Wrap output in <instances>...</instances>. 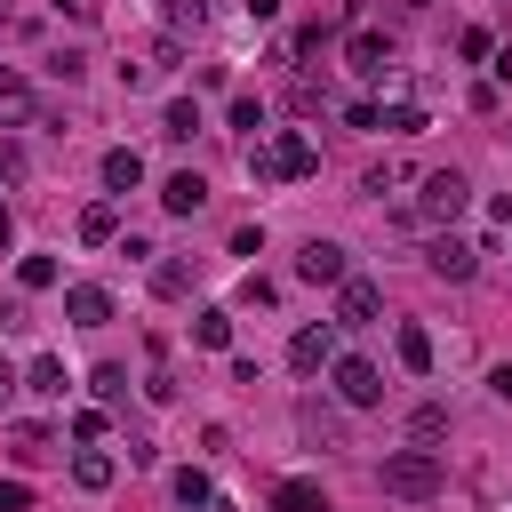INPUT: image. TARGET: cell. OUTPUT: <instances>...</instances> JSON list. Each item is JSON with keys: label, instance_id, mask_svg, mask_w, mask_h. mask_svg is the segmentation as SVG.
I'll use <instances>...</instances> for the list:
<instances>
[{"label": "cell", "instance_id": "1", "mask_svg": "<svg viewBox=\"0 0 512 512\" xmlns=\"http://www.w3.org/2000/svg\"><path fill=\"white\" fill-rule=\"evenodd\" d=\"M248 168H256L264 184H304V176H320V144H312L304 128H280V136L248 144Z\"/></svg>", "mask_w": 512, "mask_h": 512}, {"label": "cell", "instance_id": "2", "mask_svg": "<svg viewBox=\"0 0 512 512\" xmlns=\"http://www.w3.org/2000/svg\"><path fill=\"white\" fill-rule=\"evenodd\" d=\"M376 480H384V496L424 504V496H440V480H448V472H440V456H432V448H392Z\"/></svg>", "mask_w": 512, "mask_h": 512}, {"label": "cell", "instance_id": "3", "mask_svg": "<svg viewBox=\"0 0 512 512\" xmlns=\"http://www.w3.org/2000/svg\"><path fill=\"white\" fill-rule=\"evenodd\" d=\"M464 208H472V184H464L456 168H432L424 192H416V224H456Z\"/></svg>", "mask_w": 512, "mask_h": 512}, {"label": "cell", "instance_id": "4", "mask_svg": "<svg viewBox=\"0 0 512 512\" xmlns=\"http://www.w3.org/2000/svg\"><path fill=\"white\" fill-rule=\"evenodd\" d=\"M328 376H336V400H344V408H376V400H384V376H376V360H360V352H336Z\"/></svg>", "mask_w": 512, "mask_h": 512}, {"label": "cell", "instance_id": "5", "mask_svg": "<svg viewBox=\"0 0 512 512\" xmlns=\"http://www.w3.org/2000/svg\"><path fill=\"white\" fill-rule=\"evenodd\" d=\"M288 368H296V376H320V368H336V320H312V328H296V336H288Z\"/></svg>", "mask_w": 512, "mask_h": 512}, {"label": "cell", "instance_id": "6", "mask_svg": "<svg viewBox=\"0 0 512 512\" xmlns=\"http://www.w3.org/2000/svg\"><path fill=\"white\" fill-rule=\"evenodd\" d=\"M296 280H312V288H344V280H352V264H344V248H336V240H304Z\"/></svg>", "mask_w": 512, "mask_h": 512}, {"label": "cell", "instance_id": "7", "mask_svg": "<svg viewBox=\"0 0 512 512\" xmlns=\"http://www.w3.org/2000/svg\"><path fill=\"white\" fill-rule=\"evenodd\" d=\"M376 312H384V288L352 272V280L336 288V328H376Z\"/></svg>", "mask_w": 512, "mask_h": 512}, {"label": "cell", "instance_id": "8", "mask_svg": "<svg viewBox=\"0 0 512 512\" xmlns=\"http://www.w3.org/2000/svg\"><path fill=\"white\" fill-rule=\"evenodd\" d=\"M424 264H432L440 280H472V272H480V248H472V240H456V232H440V240L424 248Z\"/></svg>", "mask_w": 512, "mask_h": 512}, {"label": "cell", "instance_id": "9", "mask_svg": "<svg viewBox=\"0 0 512 512\" xmlns=\"http://www.w3.org/2000/svg\"><path fill=\"white\" fill-rule=\"evenodd\" d=\"M64 320H72V328H104V320H112V288L72 280V288H64Z\"/></svg>", "mask_w": 512, "mask_h": 512}, {"label": "cell", "instance_id": "10", "mask_svg": "<svg viewBox=\"0 0 512 512\" xmlns=\"http://www.w3.org/2000/svg\"><path fill=\"white\" fill-rule=\"evenodd\" d=\"M160 208H168V216H200V208H208V184H200L192 168H176V176L160 184Z\"/></svg>", "mask_w": 512, "mask_h": 512}, {"label": "cell", "instance_id": "11", "mask_svg": "<svg viewBox=\"0 0 512 512\" xmlns=\"http://www.w3.org/2000/svg\"><path fill=\"white\" fill-rule=\"evenodd\" d=\"M272 512H336V504H328L320 480H280V488H272Z\"/></svg>", "mask_w": 512, "mask_h": 512}, {"label": "cell", "instance_id": "12", "mask_svg": "<svg viewBox=\"0 0 512 512\" xmlns=\"http://www.w3.org/2000/svg\"><path fill=\"white\" fill-rule=\"evenodd\" d=\"M104 184H112V192H136V184H144V152H136V144H112V152H104Z\"/></svg>", "mask_w": 512, "mask_h": 512}, {"label": "cell", "instance_id": "13", "mask_svg": "<svg viewBox=\"0 0 512 512\" xmlns=\"http://www.w3.org/2000/svg\"><path fill=\"white\" fill-rule=\"evenodd\" d=\"M392 352H400V368H408V376H424V368H432V336H424L416 320H400V328H392Z\"/></svg>", "mask_w": 512, "mask_h": 512}, {"label": "cell", "instance_id": "14", "mask_svg": "<svg viewBox=\"0 0 512 512\" xmlns=\"http://www.w3.org/2000/svg\"><path fill=\"white\" fill-rule=\"evenodd\" d=\"M112 472H120V464H112L104 448H80V456H72V480H80L88 496H96V488H112Z\"/></svg>", "mask_w": 512, "mask_h": 512}, {"label": "cell", "instance_id": "15", "mask_svg": "<svg viewBox=\"0 0 512 512\" xmlns=\"http://www.w3.org/2000/svg\"><path fill=\"white\" fill-rule=\"evenodd\" d=\"M176 504H184V512H216V480L184 464V472H176Z\"/></svg>", "mask_w": 512, "mask_h": 512}, {"label": "cell", "instance_id": "16", "mask_svg": "<svg viewBox=\"0 0 512 512\" xmlns=\"http://www.w3.org/2000/svg\"><path fill=\"white\" fill-rule=\"evenodd\" d=\"M0 120H32V80L0 64Z\"/></svg>", "mask_w": 512, "mask_h": 512}, {"label": "cell", "instance_id": "17", "mask_svg": "<svg viewBox=\"0 0 512 512\" xmlns=\"http://www.w3.org/2000/svg\"><path fill=\"white\" fill-rule=\"evenodd\" d=\"M344 56H352L360 72H384V56H392V40H384V32H352V40H344Z\"/></svg>", "mask_w": 512, "mask_h": 512}, {"label": "cell", "instance_id": "18", "mask_svg": "<svg viewBox=\"0 0 512 512\" xmlns=\"http://www.w3.org/2000/svg\"><path fill=\"white\" fill-rule=\"evenodd\" d=\"M192 344H208V352H224V344H232V312H224V304H208V312L192 320Z\"/></svg>", "mask_w": 512, "mask_h": 512}, {"label": "cell", "instance_id": "19", "mask_svg": "<svg viewBox=\"0 0 512 512\" xmlns=\"http://www.w3.org/2000/svg\"><path fill=\"white\" fill-rule=\"evenodd\" d=\"M24 392H40V400H64V360H48V352H40V360L24 368Z\"/></svg>", "mask_w": 512, "mask_h": 512}, {"label": "cell", "instance_id": "20", "mask_svg": "<svg viewBox=\"0 0 512 512\" xmlns=\"http://www.w3.org/2000/svg\"><path fill=\"white\" fill-rule=\"evenodd\" d=\"M192 128H200V104H192V96H176V104L160 112V136H168V144H184Z\"/></svg>", "mask_w": 512, "mask_h": 512}, {"label": "cell", "instance_id": "21", "mask_svg": "<svg viewBox=\"0 0 512 512\" xmlns=\"http://www.w3.org/2000/svg\"><path fill=\"white\" fill-rule=\"evenodd\" d=\"M440 432H448V408H440V400L408 408V440H416V448H424V440H440Z\"/></svg>", "mask_w": 512, "mask_h": 512}, {"label": "cell", "instance_id": "22", "mask_svg": "<svg viewBox=\"0 0 512 512\" xmlns=\"http://www.w3.org/2000/svg\"><path fill=\"white\" fill-rule=\"evenodd\" d=\"M56 280H64V272H56V256H24V264H16V288H32V296H40V288H56Z\"/></svg>", "mask_w": 512, "mask_h": 512}, {"label": "cell", "instance_id": "23", "mask_svg": "<svg viewBox=\"0 0 512 512\" xmlns=\"http://www.w3.org/2000/svg\"><path fill=\"white\" fill-rule=\"evenodd\" d=\"M112 232H120V216H112L104 200H96V208H80V240H88V248H96V240H112Z\"/></svg>", "mask_w": 512, "mask_h": 512}, {"label": "cell", "instance_id": "24", "mask_svg": "<svg viewBox=\"0 0 512 512\" xmlns=\"http://www.w3.org/2000/svg\"><path fill=\"white\" fill-rule=\"evenodd\" d=\"M184 288H192V272H184L176 256H160V264H152V296H184Z\"/></svg>", "mask_w": 512, "mask_h": 512}, {"label": "cell", "instance_id": "25", "mask_svg": "<svg viewBox=\"0 0 512 512\" xmlns=\"http://www.w3.org/2000/svg\"><path fill=\"white\" fill-rule=\"evenodd\" d=\"M232 128L256 144V136H264V104H256V96H232Z\"/></svg>", "mask_w": 512, "mask_h": 512}, {"label": "cell", "instance_id": "26", "mask_svg": "<svg viewBox=\"0 0 512 512\" xmlns=\"http://www.w3.org/2000/svg\"><path fill=\"white\" fill-rule=\"evenodd\" d=\"M376 128H392V136H424V104H392Z\"/></svg>", "mask_w": 512, "mask_h": 512}, {"label": "cell", "instance_id": "27", "mask_svg": "<svg viewBox=\"0 0 512 512\" xmlns=\"http://www.w3.org/2000/svg\"><path fill=\"white\" fill-rule=\"evenodd\" d=\"M296 424H304V432H312V440H328V448H336V440H344V424H336V416H328V408H312V400H304V416H296Z\"/></svg>", "mask_w": 512, "mask_h": 512}, {"label": "cell", "instance_id": "28", "mask_svg": "<svg viewBox=\"0 0 512 512\" xmlns=\"http://www.w3.org/2000/svg\"><path fill=\"white\" fill-rule=\"evenodd\" d=\"M456 56H464V64H480V56H496V32H488V24H472V32L456 40Z\"/></svg>", "mask_w": 512, "mask_h": 512}, {"label": "cell", "instance_id": "29", "mask_svg": "<svg viewBox=\"0 0 512 512\" xmlns=\"http://www.w3.org/2000/svg\"><path fill=\"white\" fill-rule=\"evenodd\" d=\"M88 384H96V400H120V392H128V368H120V360H104Z\"/></svg>", "mask_w": 512, "mask_h": 512}, {"label": "cell", "instance_id": "30", "mask_svg": "<svg viewBox=\"0 0 512 512\" xmlns=\"http://www.w3.org/2000/svg\"><path fill=\"white\" fill-rule=\"evenodd\" d=\"M392 184H400V168H392V160H384V168H368V176H360V192H376V200H384V192H392Z\"/></svg>", "mask_w": 512, "mask_h": 512}, {"label": "cell", "instance_id": "31", "mask_svg": "<svg viewBox=\"0 0 512 512\" xmlns=\"http://www.w3.org/2000/svg\"><path fill=\"white\" fill-rule=\"evenodd\" d=\"M232 256H264V224H240L232 232Z\"/></svg>", "mask_w": 512, "mask_h": 512}, {"label": "cell", "instance_id": "32", "mask_svg": "<svg viewBox=\"0 0 512 512\" xmlns=\"http://www.w3.org/2000/svg\"><path fill=\"white\" fill-rule=\"evenodd\" d=\"M0 512H32V488L24 480H0Z\"/></svg>", "mask_w": 512, "mask_h": 512}, {"label": "cell", "instance_id": "33", "mask_svg": "<svg viewBox=\"0 0 512 512\" xmlns=\"http://www.w3.org/2000/svg\"><path fill=\"white\" fill-rule=\"evenodd\" d=\"M184 24H200V0H168V32H184Z\"/></svg>", "mask_w": 512, "mask_h": 512}, {"label": "cell", "instance_id": "34", "mask_svg": "<svg viewBox=\"0 0 512 512\" xmlns=\"http://www.w3.org/2000/svg\"><path fill=\"white\" fill-rule=\"evenodd\" d=\"M488 392H496V400L512 408V368H488Z\"/></svg>", "mask_w": 512, "mask_h": 512}, {"label": "cell", "instance_id": "35", "mask_svg": "<svg viewBox=\"0 0 512 512\" xmlns=\"http://www.w3.org/2000/svg\"><path fill=\"white\" fill-rule=\"evenodd\" d=\"M248 16H256V24H272V16H280V0H248Z\"/></svg>", "mask_w": 512, "mask_h": 512}, {"label": "cell", "instance_id": "36", "mask_svg": "<svg viewBox=\"0 0 512 512\" xmlns=\"http://www.w3.org/2000/svg\"><path fill=\"white\" fill-rule=\"evenodd\" d=\"M488 216H496V224H512V192H496V208H488Z\"/></svg>", "mask_w": 512, "mask_h": 512}, {"label": "cell", "instance_id": "37", "mask_svg": "<svg viewBox=\"0 0 512 512\" xmlns=\"http://www.w3.org/2000/svg\"><path fill=\"white\" fill-rule=\"evenodd\" d=\"M8 248H16V224H8V208H0V256H8Z\"/></svg>", "mask_w": 512, "mask_h": 512}, {"label": "cell", "instance_id": "38", "mask_svg": "<svg viewBox=\"0 0 512 512\" xmlns=\"http://www.w3.org/2000/svg\"><path fill=\"white\" fill-rule=\"evenodd\" d=\"M8 384H16V368H8V360H0V392H8Z\"/></svg>", "mask_w": 512, "mask_h": 512}, {"label": "cell", "instance_id": "39", "mask_svg": "<svg viewBox=\"0 0 512 512\" xmlns=\"http://www.w3.org/2000/svg\"><path fill=\"white\" fill-rule=\"evenodd\" d=\"M416 8H432V0H416Z\"/></svg>", "mask_w": 512, "mask_h": 512}, {"label": "cell", "instance_id": "40", "mask_svg": "<svg viewBox=\"0 0 512 512\" xmlns=\"http://www.w3.org/2000/svg\"><path fill=\"white\" fill-rule=\"evenodd\" d=\"M0 400H8V392H0Z\"/></svg>", "mask_w": 512, "mask_h": 512}, {"label": "cell", "instance_id": "41", "mask_svg": "<svg viewBox=\"0 0 512 512\" xmlns=\"http://www.w3.org/2000/svg\"><path fill=\"white\" fill-rule=\"evenodd\" d=\"M0 184H8V176H0Z\"/></svg>", "mask_w": 512, "mask_h": 512}]
</instances>
